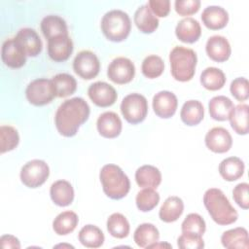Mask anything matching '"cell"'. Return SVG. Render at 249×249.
I'll return each mask as SVG.
<instances>
[{
    "label": "cell",
    "instance_id": "obj_46",
    "mask_svg": "<svg viewBox=\"0 0 249 249\" xmlns=\"http://www.w3.org/2000/svg\"><path fill=\"white\" fill-rule=\"evenodd\" d=\"M0 242H1L2 248H13V249L20 248L19 240L16 236L11 234L2 235L0 238Z\"/></svg>",
    "mask_w": 249,
    "mask_h": 249
},
{
    "label": "cell",
    "instance_id": "obj_2",
    "mask_svg": "<svg viewBox=\"0 0 249 249\" xmlns=\"http://www.w3.org/2000/svg\"><path fill=\"white\" fill-rule=\"evenodd\" d=\"M203 204L211 219L218 225H231L238 218L236 210L220 189H208L203 196Z\"/></svg>",
    "mask_w": 249,
    "mask_h": 249
},
{
    "label": "cell",
    "instance_id": "obj_27",
    "mask_svg": "<svg viewBox=\"0 0 249 249\" xmlns=\"http://www.w3.org/2000/svg\"><path fill=\"white\" fill-rule=\"evenodd\" d=\"M244 169V162L237 157H229L223 160L219 164L220 175L229 182L239 179L243 175Z\"/></svg>",
    "mask_w": 249,
    "mask_h": 249
},
{
    "label": "cell",
    "instance_id": "obj_18",
    "mask_svg": "<svg viewBox=\"0 0 249 249\" xmlns=\"http://www.w3.org/2000/svg\"><path fill=\"white\" fill-rule=\"evenodd\" d=\"M96 127L99 134L105 138H116L122 131V121L114 112L102 113L96 122Z\"/></svg>",
    "mask_w": 249,
    "mask_h": 249
},
{
    "label": "cell",
    "instance_id": "obj_34",
    "mask_svg": "<svg viewBox=\"0 0 249 249\" xmlns=\"http://www.w3.org/2000/svg\"><path fill=\"white\" fill-rule=\"evenodd\" d=\"M200 83L208 90H218L224 87L226 76L219 68L207 67L200 74Z\"/></svg>",
    "mask_w": 249,
    "mask_h": 249
},
{
    "label": "cell",
    "instance_id": "obj_35",
    "mask_svg": "<svg viewBox=\"0 0 249 249\" xmlns=\"http://www.w3.org/2000/svg\"><path fill=\"white\" fill-rule=\"evenodd\" d=\"M57 97H66L73 94L77 89L75 78L67 73H59L52 78Z\"/></svg>",
    "mask_w": 249,
    "mask_h": 249
},
{
    "label": "cell",
    "instance_id": "obj_40",
    "mask_svg": "<svg viewBox=\"0 0 249 249\" xmlns=\"http://www.w3.org/2000/svg\"><path fill=\"white\" fill-rule=\"evenodd\" d=\"M19 142L18 130L11 125H1L0 127V152L4 154L14 150Z\"/></svg>",
    "mask_w": 249,
    "mask_h": 249
},
{
    "label": "cell",
    "instance_id": "obj_31",
    "mask_svg": "<svg viewBox=\"0 0 249 249\" xmlns=\"http://www.w3.org/2000/svg\"><path fill=\"white\" fill-rule=\"evenodd\" d=\"M79 241L88 248H99L104 242V234L102 231L94 225L84 226L78 234Z\"/></svg>",
    "mask_w": 249,
    "mask_h": 249
},
{
    "label": "cell",
    "instance_id": "obj_3",
    "mask_svg": "<svg viewBox=\"0 0 249 249\" xmlns=\"http://www.w3.org/2000/svg\"><path fill=\"white\" fill-rule=\"evenodd\" d=\"M104 194L112 199L124 197L130 190V181L122 168L116 164H105L99 173Z\"/></svg>",
    "mask_w": 249,
    "mask_h": 249
},
{
    "label": "cell",
    "instance_id": "obj_20",
    "mask_svg": "<svg viewBox=\"0 0 249 249\" xmlns=\"http://www.w3.org/2000/svg\"><path fill=\"white\" fill-rule=\"evenodd\" d=\"M201 19L208 29L219 30L228 24L229 14L220 6H208L203 10Z\"/></svg>",
    "mask_w": 249,
    "mask_h": 249
},
{
    "label": "cell",
    "instance_id": "obj_8",
    "mask_svg": "<svg viewBox=\"0 0 249 249\" xmlns=\"http://www.w3.org/2000/svg\"><path fill=\"white\" fill-rule=\"evenodd\" d=\"M50 175V168L42 160H32L26 162L20 170V180L28 188L35 189L42 186Z\"/></svg>",
    "mask_w": 249,
    "mask_h": 249
},
{
    "label": "cell",
    "instance_id": "obj_38",
    "mask_svg": "<svg viewBox=\"0 0 249 249\" xmlns=\"http://www.w3.org/2000/svg\"><path fill=\"white\" fill-rule=\"evenodd\" d=\"M136 206L142 212H148L154 209L159 201H160V195L154 189L144 188L136 195Z\"/></svg>",
    "mask_w": 249,
    "mask_h": 249
},
{
    "label": "cell",
    "instance_id": "obj_4",
    "mask_svg": "<svg viewBox=\"0 0 249 249\" xmlns=\"http://www.w3.org/2000/svg\"><path fill=\"white\" fill-rule=\"evenodd\" d=\"M169 62L172 77L179 82H188L195 75L197 57L192 49L176 46L169 53Z\"/></svg>",
    "mask_w": 249,
    "mask_h": 249
},
{
    "label": "cell",
    "instance_id": "obj_10",
    "mask_svg": "<svg viewBox=\"0 0 249 249\" xmlns=\"http://www.w3.org/2000/svg\"><path fill=\"white\" fill-rule=\"evenodd\" d=\"M135 75L133 62L124 56L117 57L111 61L107 69L108 78L115 84L124 85L132 81Z\"/></svg>",
    "mask_w": 249,
    "mask_h": 249
},
{
    "label": "cell",
    "instance_id": "obj_7",
    "mask_svg": "<svg viewBox=\"0 0 249 249\" xmlns=\"http://www.w3.org/2000/svg\"><path fill=\"white\" fill-rule=\"evenodd\" d=\"M28 102L35 106H44L53 101L56 96L52 80L39 78L30 82L25 89Z\"/></svg>",
    "mask_w": 249,
    "mask_h": 249
},
{
    "label": "cell",
    "instance_id": "obj_22",
    "mask_svg": "<svg viewBox=\"0 0 249 249\" xmlns=\"http://www.w3.org/2000/svg\"><path fill=\"white\" fill-rule=\"evenodd\" d=\"M221 242L228 249H247L249 247L248 231L242 227L228 230L223 232Z\"/></svg>",
    "mask_w": 249,
    "mask_h": 249
},
{
    "label": "cell",
    "instance_id": "obj_17",
    "mask_svg": "<svg viewBox=\"0 0 249 249\" xmlns=\"http://www.w3.org/2000/svg\"><path fill=\"white\" fill-rule=\"evenodd\" d=\"M207 55L216 62H224L229 59L231 49L229 41L221 35L211 36L205 46Z\"/></svg>",
    "mask_w": 249,
    "mask_h": 249
},
{
    "label": "cell",
    "instance_id": "obj_9",
    "mask_svg": "<svg viewBox=\"0 0 249 249\" xmlns=\"http://www.w3.org/2000/svg\"><path fill=\"white\" fill-rule=\"evenodd\" d=\"M73 70L82 79L91 80L99 73V59L90 51H81L73 60Z\"/></svg>",
    "mask_w": 249,
    "mask_h": 249
},
{
    "label": "cell",
    "instance_id": "obj_28",
    "mask_svg": "<svg viewBox=\"0 0 249 249\" xmlns=\"http://www.w3.org/2000/svg\"><path fill=\"white\" fill-rule=\"evenodd\" d=\"M180 117L182 122L190 126L198 124L204 117L203 105L198 100L186 101L180 111Z\"/></svg>",
    "mask_w": 249,
    "mask_h": 249
},
{
    "label": "cell",
    "instance_id": "obj_45",
    "mask_svg": "<svg viewBox=\"0 0 249 249\" xmlns=\"http://www.w3.org/2000/svg\"><path fill=\"white\" fill-rule=\"evenodd\" d=\"M147 5L151 9V11L160 18L166 17L170 12L169 0H150Z\"/></svg>",
    "mask_w": 249,
    "mask_h": 249
},
{
    "label": "cell",
    "instance_id": "obj_41",
    "mask_svg": "<svg viewBox=\"0 0 249 249\" xmlns=\"http://www.w3.org/2000/svg\"><path fill=\"white\" fill-rule=\"evenodd\" d=\"M231 95L238 101H245L249 97V83L244 77H238L231 83Z\"/></svg>",
    "mask_w": 249,
    "mask_h": 249
},
{
    "label": "cell",
    "instance_id": "obj_47",
    "mask_svg": "<svg viewBox=\"0 0 249 249\" xmlns=\"http://www.w3.org/2000/svg\"><path fill=\"white\" fill-rule=\"evenodd\" d=\"M158 247H167V248H171L172 246L170 245V244H168V243H159V241L158 242H156V243H154V244H152V245H150L148 248H158Z\"/></svg>",
    "mask_w": 249,
    "mask_h": 249
},
{
    "label": "cell",
    "instance_id": "obj_42",
    "mask_svg": "<svg viewBox=\"0 0 249 249\" xmlns=\"http://www.w3.org/2000/svg\"><path fill=\"white\" fill-rule=\"evenodd\" d=\"M249 185L246 182L237 184L232 190V197L236 204L242 209H248L249 207Z\"/></svg>",
    "mask_w": 249,
    "mask_h": 249
},
{
    "label": "cell",
    "instance_id": "obj_15",
    "mask_svg": "<svg viewBox=\"0 0 249 249\" xmlns=\"http://www.w3.org/2000/svg\"><path fill=\"white\" fill-rule=\"evenodd\" d=\"M178 106L176 95L168 90H161L153 97V109L155 114L162 119L171 118Z\"/></svg>",
    "mask_w": 249,
    "mask_h": 249
},
{
    "label": "cell",
    "instance_id": "obj_39",
    "mask_svg": "<svg viewBox=\"0 0 249 249\" xmlns=\"http://www.w3.org/2000/svg\"><path fill=\"white\" fill-rule=\"evenodd\" d=\"M141 70L143 75L148 79H155L162 74L164 70V62L160 56L151 54L144 58Z\"/></svg>",
    "mask_w": 249,
    "mask_h": 249
},
{
    "label": "cell",
    "instance_id": "obj_30",
    "mask_svg": "<svg viewBox=\"0 0 249 249\" xmlns=\"http://www.w3.org/2000/svg\"><path fill=\"white\" fill-rule=\"evenodd\" d=\"M159 238V230L156 226L150 223H143L139 225L133 234L134 242L141 248H148L150 245L158 242Z\"/></svg>",
    "mask_w": 249,
    "mask_h": 249
},
{
    "label": "cell",
    "instance_id": "obj_16",
    "mask_svg": "<svg viewBox=\"0 0 249 249\" xmlns=\"http://www.w3.org/2000/svg\"><path fill=\"white\" fill-rule=\"evenodd\" d=\"M15 39L23 50L26 56L35 57L42 52V41L38 33L32 28H21L17 33Z\"/></svg>",
    "mask_w": 249,
    "mask_h": 249
},
{
    "label": "cell",
    "instance_id": "obj_13",
    "mask_svg": "<svg viewBox=\"0 0 249 249\" xmlns=\"http://www.w3.org/2000/svg\"><path fill=\"white\" fill-rule=\"evenodd\" d=\"M206 147L218 154L228 152L232 145V138L231 133L222 126H216L211 128L204 138Z\"/></svg>",
    "mask_w": 249,
    "mask_h": 249
},
{
    "label": "cell",
    "instance_id": "obj_33",
    "mask_svg": "<svg viewBox=\"0 0 249 249\" xmlns=\"http://www.w3.org/2000/svg\"><path fill=\"white\" fill-rule=\"evenodd\" d=\"M248 109L247 104H238L233 107L229 118L231 128L240 135L248 133Z\"/></svg>",
    "mask_w": 249,
    "mask_h": 249
},
{
    "label": "cell",
    "instance_id": "obj_37",
    "mask_svg": "<svg viewBox=\"0 0 249 249\" xmlns=\"http://www.w3.org/2000/svg\"><path fill=\"white\" fill-rule=\"evenodd\" d=\"M182 233L202 236L206 230L205 221L197 213H190L181 225Z\"/></svg>",
    "mask_w": 249,
    "mask_h": 249
},
{
    "label": "cell",
    "instance_id": "obj_14",
    "mask_svg": "<svg viewBox=\"0 0 249 249\" xmlns=\"http://www.w3.org/2000/svg\"><path fill=\"white\" fill-rule=\"evenodd\" d=\"M73 53V42L69 35H59L48 40V54L55 62L67 60Z\"/></svg>",
    "mask_w": 249,
    "mask_h": 249
},
{
    "label": "cell",
    "instance_id": "obj_43",
    "mask_svg": "<svg viewBox=\"0 0 249 249\" xmlns=\"http://www.w3.org/2000/svg\"><path fill=\"white\" fill-rule=\"evenodd\" d=\"M177 245L181 249H201L204 247L202 236L182 233L177 239Z\"/></svg>",
    "mask_w": 249,
    "mask_h": 249
},
{
    "label": "cell",
    "instance_id": "obj_6",
    "mask_svg": "<svg viewBox=\"0 0 249 249\" xmlns=\"http://www.w3.org/2000/svg\"><path fill=\"white\" fill-rule=\"evenodd\" d=\"M121 112L127 123L137 124L147 116L148 101L140 93H129L122 100Z\"/></svg>",
    "mask_w": 249,
    "mask_h": 249
},
{
    "label": "cell",
    "instance_id": "obj_26",
    "mask_svg": "<svg viewBox=\"0 0 249 249\" xmlns=\"http://www.w3.org/2000/svg\"><path fill=\"white\" fill-rule=\"evenodd\" d=\"M184 211L183 200L176 196H168L161 204L159 212L160 219L164 223H172L179 219Z\"/></svg>",
    "mask_w": 249,
    "mask_h": 249
},
{
    "label": "cell",
    "instance_id": "obj_25",
    "mask_svg": "<svg viewBox=\"0 0 249 249\" xmlns=\"http://www.w3.org/2000/svg\"><path fill=\"white\" fill-rule=\"evenodd\" d=\"M233 107L232 101L225 95L214 96L208 104L210 117L213 120L220 122L229 120Z\"/></svg>",
    "mask_w": 249,
    "mask_h": 249
},
{
    "label": "cell",
    "instance_id": "obj_5",
    "mask_svg": "<svg viewBox=\"0 0 249 249\" xmlns=\"http://www.w3.org/2000/svg\"><path fill=\"white\" fill-rule=\"evenodd\" d=\"M131 29V21L126 13L121 10L107 12L101 19V30L112 42H122L127 38Z\"/></svg>",
    "mask_w": 249,
    "mask_h": 249
},
{
    "label": "cell",
    "instance_id": "obj_19",
    "mask_svg": "<svg viewBox=\"0 0 249 249\" xmlns=\"http://www.w3.org/2000/svg\"><path fill=\"white\" fill-rule=\"evenodd\" d=\"M175 34L181 42L192 44L199 39L201 35V27L196 19L193 18H185L177 23Z\"/></svg>",
    "mask_w": 249,
    "mask_h": 249
},
{
    "label": "cell",
    "instance_id": "obj_32",
    "mask_svg": "<svg viewBox=\"0 0 249 249\" xmlns=\"http://www.w3.org/2000/svg\"><path fill=\"white\" fill-rule=\"evenodd\" d=\"M79 222L78 215L73 211H64L59 213L53 222V229L58 235H66L72 232Z\"/></svg>",
    "mask_w": 249,
    "mask_h": 249
},
{
    "label": "cell",
    "instance_id": "obj_23",
    "mask_svg": "<svg viewBox=\"0 0 249 249\" xmlns=\"http://www.w3.org/2000/svg\"><path fill=\"white\" fill-rule=\"evenodd\" d=\"M134 23L136 27L145 34L156 31L159 26V19L147 4L141 5L134 13Z\"/></svg>",
    "mask_w": 249,
    "mask_h": 249
},
{
    "label": "cell",
    "instance_id": "obj_36",
    "mask_svg": "<svg viewBox=\"0 0 249 249\" xmlns=\"http://www.w3.org/2000/svg\"><path fill=\"white\" fill-rule=\"evenodd\" d=\"M107 231L116 238H124L129 233V223L121 213H113L107 219Z\"/></svg>",
    "mask_w": 249,
    "mask_h": 249
},
{
    "label": "cell",
    "instance_id": "obj_44",
    "mask_svg": "<svg viewBox=\"0 0 249 249\" xmlns=\"http://www.w3.org/2000/svg\"><path fill=\"white\" fill-rule=\"evenodd\" d=\"M175 11L180 16H191L196 14L200 8L199 0H176Z\"/></svg>",
    "mask_w": 249,
    "mask_h": 249
},
{
    "label": "cell",
    "instance_id": "obj_29",
    "mask_svg": "<svg viewBox=\"0 0 249 249\" xmlns=\"http://www.w3.org/2000/svg\"><path fill=\"white\" fill-rule=\"evenodd\" d=\"M41 30L47 40L59 35L68 34L67 24L65 20L55 15H49L42 19Z\"/></svg>",
    "mask_w": 249,
    "mask_h": 249
},
{
    "label": "cell",
    "instance_id": "obj_21",
    "mask_svg": "<svg viewBox=\"0 0 249 249\" xmlns=\"http://www.w3.org/2000/svg\"><path fill=\"white\" fill-rule=\"evenodd\" d=\"M50 196L54 204L61 207L68 206L74 199V189L68 181L57 180L52 184Z\"/></svg>",
    "mask_w": 249,
    "mask_h": 249
},
{
    "label": "cell",
    "instance_id": "obj_24",
    "mask_svg": "<svg viewBox=\"0 0 249 249\" xmlns=\"http://www.w3.org/2000/svg\"><path fill=\"white\" fill-rule=\"evenodd\" d=\"M135 181L141 188L156 189L161 183V173L156 166L145 164L136 170Z\"/></svg>",
    "mask_w": 249,
    "mask_h": 249
},
{
    "label": "cell",
    "instance_id": "obj_11",
    "mask_svg": "<svg viewBox=\"0 0 249 249\" xmlns=\"http://www.w3.org/2000/svg\"><path fill=\"white\" fill-rule=\"evenodd\" d=\"M88 95L98 107L112 106L117 100L116 89L106 82H95L88 89Z\"/></svg>",
    "mask_w": 249,
    "mask_h": 249
},
{
    "label": "cell",
    "instance_id": "obj_1",
    "mask_svg": "<svg viewBox=\"0 0 249 249\" xmlns=\"http://www.w3.org/2000/svg\"><path fill=\"white\" fill-rule=\"evenodd\" d=\"M89 113V106L82 97L67 99L56 110L54 116L55 127L62 136L72 137L76 135L80 126L88 121Z\"/></svg>",
    "mask_w": 249,
    "mask_h": 249
},
{
    "label": "cell",
    "instance_id": "obj_12",
    "mask_svg": "<svg viewBox=\"0 0 249 249\" xmlns=\"http://www.w3.org/2000/svg\"><path fill=\"white\" fill-rule=\"evenodd\" d=\"M1 58L4 64L10 68L22 67L26 62V54L16 41L15 37L6 40L1 48Z\"/></svg>",
    "mask_w": 249,
    "mask_h": 249
}]
</instances>
